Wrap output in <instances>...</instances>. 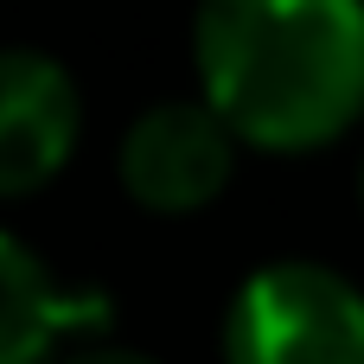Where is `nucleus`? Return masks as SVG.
<instances>
[{"label":"nucleus","instance_id":"1","mask_svg":"<svg viewBox=\"0 0 364 364\" xmlns=\"http://www.w3.org/2000/svg\"><path fill=\"white\" fill-rule=\"evenodd\" d=\"M192 58L205 102L250 147L307 154L364 115V6L352 0H211Z\"/></svg>","mask_w":364,"mask_h":364},{"label":"nucleus","instance_id":"5","mask_svg":"<svg viewBox=\"0 0 364 364\" xmlns=\"http://www.w3.org/2000/svg\"><path fill=\"white\" fill-rule=\"evenodd\" d=\"M102 326H109L102 294L64 288L38 262V250L0 230V364H45L58 339L102 333Z\"/></svg>","mask_w":364,"mask_h":364},{"label":"nucleus","instance_id":"4","mask_svg":"<svg viewBox=\"0 0 364 364\" xmlns=\"http://www.w3.org/2000/svg\"><path fill=\"white\" fill-rule=\"evenodd\" d=\"M83 102L58 58L0 45V198L38 192L77 147Z\"/></svg>","mask_w":364,"mask_h":364},{"label":"nucleus","instance_id":"7","mask_svg":"<svg viewBox=\"0 0 364 364\" xmlns=\"http://www.w3.org/2000/svg\"><path fill=\"white\" fill-rule=\"evenodd\" d=\"M358 192H364V173H358Z\"/></svg>","mask_w":364,"mask_h":364},{"label":"nucleus","instance_id":"3","mask_svg":"<svg viewBox=\"0 0 364 364\" xmlns=\"http://www.w3.org/2000/svg\"><path fill=\"white\" fill-rule=\"evenodd\" d=\"M122 186L134 205L179 218L205 211L237 166V134L218 122L211 102H154L128 134H122Z\"/></svg>","mask_w":364,"mask_h":364},{"label":"nucleus","instance_id":"6","mask_svg":"<svg viewBox=\"0 0 364 364\" xmlns=\"http://www.w3.org/2000/svg\"><path fill=\"white\" fill-rule=\"evenodd\" d=\"M64 364H154L147 352H122V346H77Z\"/></svg>","mask_w":364,"mask_h":364},{"label":"nucleus","instance_id":"2","mask_svg":"<svg viewBox=\"0 0 364 364\" xmlns=\"http://www.w3.org/2000/svg\"><path fill=\"white\" fill-rule=\"evenodd\" d=\"M224 364H364V294L326 262H269L230 301Z\"/></svg>","mask_w":364,"mask_h":364}]
</instances>
